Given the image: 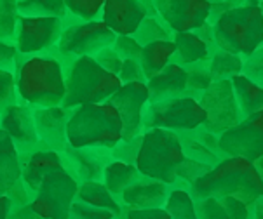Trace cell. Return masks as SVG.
Listing matches in <instances>:
<instances>
[{
	"instance_id": "6da1fadb",
	"label": "cell",
	"mask_w": 263,
	"mask_h": 219,
	"mask_svg": "<svg viewBox=\"0 0 263 219\" xmlns=\"http://www.w3.org/2000/svg\"><path fill=\"white\" fill-rule=\"evenodd\" d=\"M190 195L194 200L234 196L251 207L263 196V177L256 165L244 156H223L211 171L192 183Z\"/></svg>"
},
{
	"instance_id": "7a4b0ae2",
	"label": "cell",
	"mask_w": 263,
	"mask_h": 219,
	"mask_svg": "<svg viewBox=\"0 0 263 219\" xmlns=\"http://www.w3.org/2000/svg\"><path fill=\"white\" fill-rule=\"evenodd\" d=\"M16 91L20 101L32 108L61 106L66 94L61 61L51 54L26 57L16 71Z\"/></svg>"
},
{
	"instance_id": "3957f363",
	"label": "cell",
	"mask_w": 263,
	"mask_h": 219,
	"mask_svg": "<svg viewBox=\"0 0 263 219\" xmlns=\"http://www.w3.org/2000/svg\"><path fill=\"white\" fill-rule=\"evenodd\" d=\"M124 125L110 103L82 105L72 110L66 124V141L72 148H108L122 141Z\"/></svg>"
},
{
	"instance_id": "277c9868",
	"label": "cell",
	"mask_w": 263,
	"mask_h": 219,
	"mask_svg": "<svg viewBox=\"0 0 263 219\" xmlns=\"http://www.w3.org/2000/svg\"><path fill=\"white\" fill-rule=\"evenodd\" d=\"M211 26L216 49L242 59L263 46V14L258 6L229 9Z\"/></svg>"
},
{
	"instance_id": "5b68a950",
	"label": "cell",
	"mask_w": 263,
	"mask_h": 219,
	"mask_svg": "<svg viewBox=\"0 0 263 219\" xmlns=\"http://www.w3.org/2000/svg\"><path fill=\"white\" fill-rule=\"evenodd\" d=\"M65 84L66 94L61 106L66 110L105 103L122 87L117 75L101 68L92 56L77 57L65 70Z\"/></svg>"
},
{
	"instance_id": "8992f818",
	"label": "cell",
	"mask_w": 263,
	"mask_h": 219,
	"mask_svg": "<svg viewBox=\"0 0 263 219\" xmlns=\"http://www.w3.org/2000/svg\"><path fill=\"white\" fill-rule=\"evenodd\" d=\"M183 160L185 153L178 132L167 131V129L143 131L135 162L141 176L171 186L178 180V167L183 164Z\"/></svg>"
},
{
	"instance_id": "52a82bcc",
	"label": "cell",
	"mask_w": 263,
	"mask_h": 219,
	"mask_svg": "<svg viewBox=\"0 0 263 219\" xmlns=\"http://www.w3.org/2000/svg\"><path fill=\"white\" fill-rule=\"evenodd\" d=\"M117 35L106 26L103 21H80L77 25L66 26L56 44L52 52L49 49L44 54H51L61 61L63 68L66 70L77 57L82 56H95L101 49L114 46Z\"/></svg>"
},
{
	"instance_id": "ba28073f",
	"label": "cell",
	"mask_w": 263,
	"mask_h": 219,
	"mask_svg": "<svg viewBox=\"0 0 263 219\" xmlns=\"http://www.w3.org/2000/svg\"><path fill=\"white\" fill-rule=\"evenodd\" d=\"M208 120L206 110L199 99L189 96L171 97L157 103H148L143 113V131L167 129L173 132L195 131Z\"/></svg>"
},
{
	"instance_id": "9c48e42d",
	"label": "cell",
	"mask_w": 263,
	"mask_h": 219,
	"mask_svg": "<svg viewBox=\"0 0 263 219\" xmlns=\"http://www.w3.org/2000/svg\"><path fill=\"white\" fill-rule=\"evenodd\" d=\"M77 180L65 169H60L42 181L30 202V209L40 219H68L72 204L77 198Z\"/></svg>"
},
{
	"instance_id": "30bf717a",
	"label": "cell",
	"mask_w": 263,
	"mask_h": 219,
	"mask_svg": "<svg viewBox=\"0 0 263 219\" xmlns=\"http://www.w3.org/2000/svg\"><path fill=\"white\" fill-rule=\"evenodd\" d=\"M199 103L208 113V120L202 127L216 136L229 131L242 120L230 78L215 80L200 94Z\"/></svg>"
},
{
	"instance_id": "8fae6325",
	"label": "cell",
	"mask_w": 263,
	"mask_h": 219,
	"mask_svg": "<svg viewBox=\"0 0 263 219\" xmlns=\"http://www.w3.org/2000/svg\"><path fill=\"white\" fill-rule=\"evenodd\" d=\"M223 156H244L255 164L263 156V110L244 117L237 125L218 136Z\"/></svg>"
},
{
	"instance_id": "7c38bea8",
	"label": "cell",
	"mask_w": 263,
	"mask_h": 219,
	"mask_svg": "<svg viewBox=\"0 0 263 219\" xmlns=\"http://www.w3.org/2000/svg\"><path fill=\"white\" fill-rule=\"evenodd\" d=\"M63 21L60 17H17L16 49L23 56L44 54L60 42Z\"/></svg>"
},
{
	"instance_id": "4fadbf2b",
	"label": "cell",
	"mask_w": 263,
	"mask_h": 219,
	"mask_svg": "<svg viewBox=\"0 0 263 219\" xmlns=\"http://www.w3.org/2000/svg\"><path fill=\"white\" fill-rule=\"evenodd\" d=\"M106 103H110L122 118V141H131L143 134V113L146 105L150 103L146 82L122 84V87Z\"/></svg>"
},
{
	"instance_id": "5bb4252c",
	"label": "cell",
	"mask_w": 263,
	"mask_h": 219,
	"mask_svg": "<svg viewBox=\"0 0 263 219\" xmlns=\"http://www.w3.org/2000/svg\"><path fill=\"white\" fill-rule=\"evenodd\" d=\"M155 12L173 33L195 31L208 23L211 4L208 0H152Z\"/></svg>"
},
{
	"instance_id": "9a60e30c",
	"label": "cell",
	"mask_w": 263,
	"mask_h": 219,
	"mask_svg": "<svg viewBox=\"0 0 263 219\" xmlns=\"http://www.w3.org/2000/svg\"><path fill=\"white\" fill-rule=\"evenodd\" d=\"M0 129L14 143L20 156L32 155L39 150H49L39 140L33 122V108L25 103H16L0 115Z\"/></svg>"
},
{
	"instance_id": "2e32d148",
	"label": "cell",
	"mask_w": 263,
	"mask_h": 219,
	"mask_svg": "<svg viewBox=\"0 0 263 219\" xmlns=\"http://www.w3.org/2000/svg\"><path fill=\"white\" fill-rule=\"evenodd\" d=\"M65 171L77 180L84 181H101L105 167L112 162V150L108 148H72L66 146L61 151Z\"/></svg>"
},
{
	"instance_id": "e0dca14e",
	"label": "cell",
	"mask_w": 263,
	"mask_h": 219,
	"mask_svg": "<svg viewBox=\"0 0 263 219\" xmlns=\"http://www.w3.org/2000/svg\"><path fill=\"white\" fill-rule=\"evenodd\" d=\"M72 110L63 106H52V108H33V122L39 140L49 150L61 153L66 146V124H68Z\"/></svg>"
},
{
	"instance_id": "ac0fdd59",
	"label": "cell",
	"mask_w": 263,
	"mask_h": 219,
	"mask_svg": "<svg viewBox=\"0 0 263 219\" xmlns=\"http://www.w3.org/2000/svg\"><path fill=\"white\" fill-rule=\"evenodd\" d=\"M148 16L140 0H105L101 21L115 35L133 37L141 21Z\"/></svg>"
},
{
	"instance_id": "d6986e66",
	"label": "cell",
	"mask_w": 263,
	"mask_h": 219,
	"mask_svg": "<svg viewBox=\"0 0 263 219\" xmlns=\"http://www.w3.org/2000/svg\"><path fill=\"white\" fill-rule=\"evenodd\" d=\"M171 186L166 183H160L152 177L140 176L138 180L129 185L119 200L126 205V209H155L164 207Z\"/></svg>"
},
{
	"instance_id": "ffe728a7",
	"label": "cell",
	"mask_w": 263,
	"mask_h": 219,
	"mask_svg": "<svg viewBox=\"0 0 263 219\" xmlns=\"http://www.w3.org/2000/svg\"><path fill=\"white\" fill-rule=\"evenodd\" d=\"M20 162H21V181L30 190V193H33V196L49 174L60 171V169H65L63 160H61V153L52 150H39L32 155H23L20 156Z\"/></svg>"
},
{
	"instance_id": "44dd1931",
	"label": "cell",
	"mask_w": 263,
	"mask_h": 219,
	"mask_svg": "<svg viewBox=\"0 0 263 219\" xmlns=\"http://www.w3.org/2000/svg\"><path fill=\"white\" fill-rule=\"evenodd\" d=\"M186 86H189V73H186L183 66L176 65V63H169L166 68L159 71L155 77L146 80L150 103L185 96Z\"/></svg>"
},
{
	"instance_id": "7402d4cb",
	"label": "cell",
	"mask_w": 263,
	"mask_h": 219,
	"mask_svg": "<svg viewBox=\"0 0 263 219\" xmlns=\"http://www.w3.org/2000/svg\"><path fill=\"white\" fill-rule=\"evenodd\" d=\"M173 42L176 44V52L173 56L171 63L183 66H192L197 63L209 61L213 52L211 47H216L215 44H208L204 38H200L195 31H183V33H175L173 35Z\"/></svg>"
},
{
	"instance_id": "603a6c76",
	"label": "cell",
	"mask_w": 263,
	"mask_h": 219,
	"mask_svg": "<svg viewBox=\"0 0 263 219\" xmlns=\"http://www.w3.org/2000/svg\"><path fill=\"white\" fill-rule=\"evenodd\" d=\"M21 180V162L14 143L0 129V196Z\"/></svg>"
},
{
	"instance_id": "cb8c5ba5",
	"label": "cell",
	"mask_w": 263,
	"mask_h": 219,
	"mask_svg": "<svg viewBox=\"0 0 263 219\" xmlns=\"http://www.w3.org/2000/svg\"><path fill=\"white\" fill-rule=\"evenodd\" d=\"M176 52V44L173 40H157V42L146 44L141 49L140 65L143 70L146 80L162 71L169 63L173 61V56Z\"/></svg>"
},
{
	"instance_id": "d4e9b609",
	"label": "cell",
	"mask_w": 263,
	"mask_h": 219,
	"mask_svg": "<svg viewBox=\"0 0 263 219\" xmlns=\"http://www.w3.org/2000/svg\"><path fill=\"white\" fill-rule=\"evenodd\" d=\"M234 87L235 99H237L239 110L242 113V118L251 113L263 110V87L249 80L246 75L239 73L230 78Z\"/></svg>"
},
{
	"instance_id": "484cf974",
	"label": "cell",
	"mask_w": 263,
	"mask_h": 219,
	"mask_svg": "<svg viewBox=\"0 0 263 219\" xmlns=\"http://www.w3.org/2000/svg\"><path fill=\"white\" fill-rule=\"evenodd\" d=\"M77 200L82 204H87L91 207L105 209V211L114 212L115 216H120L122 205L115 196L110 193L108 188L103 185V181H84L79 183V191H77Z\"/></svg>"
},
{
	"instance_id": "4316f807",
	"label": "cell",
	"mask_w": 263,
	"mask_h": 219,
	"mask_svg": "<svg viewBox=\"0 0 263 219\" xmlns=\"http://www.w3.org/2000/svg\"><path fill=\"white\" fill-rule=\"evenodd\" d=\"M141 174L138 172L135 164H126L120 160H112L103 171V185L108 188V191L115 198H119L122 195V191L126 190L129 185H133Z\"/></svg>"
},
{
	"instance_id": "83f0119b",
	"label": "cell",
	"mask_w": 263,
	"mask_h": 219,
	"mask_svg": "<svg viewBox=\"0 0 263 219\" xmlns=\"http://www.w3.org/2000/svg\"><path fill=\"white\" fill-rule=\"evenodd\" d=\"M164 209L169 212L171 219H199L195 200L190 195V185H186V183L183 186L171 185Z\"/></svg>"
},
{
	"instance_id": "f1b7e54d",
	"label": "cell",
	"mask_w": 263,
	"mask_h": 219,
	"mask_svg": "<svg viewBox=\"0 0 263 219\" xmlns=\"http://www.w3.org/2000/svg\"><path fill=\"white\" fill-rule=\"evenodd\" d=\"M17 14L26 17H60L70 14L65 0H17Z\"/></svg>"
},
{
	"instance_id": "f546056e",
	"label": "cell",
	"mask_w": 263,
	"mask_h": 219,
	"mask_svg": "<svg viewBox=\"0 0 263 219\" xmlns=\"http://www.w3.org/2000/svg\"><path fill=\"white\" fill-rule=\"evenodd\" d=\"M242 65L244 59L240 56L216 49L208 61V70L211 73L213 80H221V78H232L234 75L242 73Z\"/></svg>"
},
{
	"instance_id": "4dcf8cb0",
	"label": "cell",
	"mask_w": 263,
	"mask_h": 219,
	"mask_svg": "<svg viewBox=\"0 0 263 219\" xmlns=\"http://www.w3.org/2000/svg\"><path fill=\"white\" fill-rule=\"evenodd\" d=\"M178 136H180L181 146H183V153L186 158L195 160V162H200V164H206L209 167H215V165L223 158V156L218 155L216 151L208 148L204 143H200L199 137L194 134V131L178 132Z\"/></svg>"
},
{
	"instance_id": "1f68e13d",
	"label": "cell",
	"mask_w": 263,
	"mask_h": 219,
	"mask_svg": "<svg viewBox=\"0 0 263 219\" xmlns=\"http://www.w3.org/2000/svg\"><path fill=\"white\" fill-rule=\"evenodd\" d=\"M173 31L167 28L166 25L160 21L159 16H146L141 25L138 26V30L135 31L133 37L136 38V42L141 47L146 44L157 42V40H173Z\"/></svg>"
},
{
	"instance_id": "d6a6232c",
	"label": "cell",
	"mask_w": 263,
	"mask_h": 219,
	"mask_svg": "<svg viewBox=\"0 0 263 219\" xmlns=\"http://www.w3.org/2000/svg\"><path fill=\"white\" fill-rule=\"evenodd\" d=\"M17 17V0H0V42L14 44Z\"/></svg>"
},
{
	"instance_id": "836d02e7",
	"label": "cell",
	"mask_w": 263,
	"mask_h": 219,
	"mask_svg": "<svg viewBox=\"0 0 263 219\" xmlns=\"http://www.w3.org/2000/svg\"><path fill=\"white\" fill-rule=\"evenodd\" d=\"M185 70H186V73H189V86H186L185 96L199 99L200 94H202L213 82H215L211 77V73H209V70H208V61L186 66Z\"/></svg>"
},
{
	"instance_id": "e575fe53",
	"label": "cell",
	"mask_w": 263,
	"mask_h": 219,
	"mask_svg": "<svg viewBox=\"0 0 263 219\" xmlns=\"http://www.w3.org/2000/svg\"><path fill=\"white\" fill-rule=\"evenodd\" d=\"M105 0H65L68 12L80 21H100Z\"/></svg>"
},
{
	"instance_id": "d590c367",
	"label": "cell",
	"mask_w": 263,
	"mask_h": 219,
	"mask_svg": "<svg viewBox=\"0 0 263 219\" xmlns=\"http://www.w3.org/2000/svg\"><path fill=\"white\" fill-rule=\"evenodd\" d=\"M16 103H21L16 91V75L12 71L0 70V113Z\"/></svg>"
},
{
	"instance_id": "8d00e7d4",
	"label": "cell",
	"mask_w": 263,
	"mask_h": 219,
	"mask_svg": "<svg viewBox=\"0 0 263 219\" xmlns=\"http://www.w3.org/2000/svg\"><path fill=\"white\" fill-rule=\"evenodd\" d=\"M117 217L119 216H115L114 212L105 211V209L91 207V205L82 204L77 198L72 204V209H70L68 214V219H117Z\"/></svg>"
},
{
	"instance_id": "74e56055",
	"label": "cell",
	"mask_w": 263,
	"mask_h": 219,
	"mask_svg": "<svg viewBox=\"0 0 263 219\" xmlns=\"http://www.w3.org/2000/svg\"><path fill=\"white\" fill-rule=\"evenodd\" d=\"M195 209H197L199 219H230L220 200L213 196L195 200Z\"/></svg>"
},
{
	"instance_id": "f35d334b",
	"label": "cell",
	"mask_w": 263,
	"mask_h": 219,
	"mask_svg": "<svg viewBox=\"0 0 263 219\" xmlns=\"http://www.w3.org/2000/svg\"><path fill=\"white\" fill-rule=\"evenodd\" d=\"M28 56H23L17 52L16 44H6L0 42V70L12 71L16 75L17 68L23 65V61Z\"/></svg>"
},
{
	"instance_id": "ab89813d",
	"label": "cell",
	"mask_w": 263,
	"mask_h": 219,
	"mask_svg": "<svg viewBox=\"0 0 263 219\" xmlns=\"http://www.w3.org/2000/svg\"><path fill=\"white\" fill-rule=\"evenodd\" d=\"M112 49L120 56V59H135L140 61L141 57V47L136 42L135 37H126V35H117Z\"/></svg>"
},
{
	"instance_id": "60d3db41",
	"label": "cell",
	"mask_w": 263,
	"mask_h": 219,
	"mask_svg": "<svg viewBox=\"0 0 263 219\" xmlns=\"http://www.w3.org/2000/svg\"><path fill=\"white\" fill-rule=\"evenodd\" d=\"M242 75H246L249 80L263 87V46L244 59Z\"/></svg>"
},
{
	"instance_id": "b9f144b4",
	"label": "cell",
	"mask_w": 263,
	"mask_h": 219,
	"mask_svg": "<svg viewBox=\"0 0 263 219\" xmlns=\"http://www.w3.org/2000/svg\"><path fill=\"white\" fill-rule=\"evenodd\" d=\"M211 171V167L206 164H200V162H195V160H190L185 156L183 164L178 167V180L185 181L186 185H192V183H195L199 180V177H202L204 174Z\"/></svg>"
},
{
	"instance_id": "7bdbcfd3",
	"label": "cell",
	"mask_w": 263,
	"mask_h": 219,
	"mask_svg": "<svg viewBox=\"0 0 263 219\" xmlns=\"http://www.w3.org/2000/svg\"><path fill=\"white\" fill-rule=\"evenodd\" d=\"M140 145H141V134L131 141H120L115 148H112V158L120 160V162H126V164H135Z\"/></svg>"
},
{
	"instance_id": "ee69618b",
	"label": "cell",
	"mask_w": 263,
	"mask_h": 219,
	"mask_svg": "<svg viewBox=\"0 0 263 219\" xmlns=\"http://www.w3.org/2000/svg\"><path fill=\"white\" fill-rule=\"evenodd\" d=\"M92 57H95V61L103 70L110 71V73H114V75H117V77H119V71H120V66H122L124 59H120V56L114 51L112 46L101 49V51L98 52V54L92 56Z\"/></svg>"
},
{
	"instance_id": "f6af8a7d",
	"label": "cell",
	"mask_w": 263,
	"mask_h": 219,
	"mask_svg": "<svg viewBox=\"0 0 263 219\" xmlns=\"http://www.w3.org/2000/svg\"><path fill=\"white\" fill-rule=\"evenodd\" d=\"M119 78L122 84L146 82L140 61H135V59H124L122 61V66H120V71H119Z\"/></svg>"
},
{
	"instance_id": "bcb514c9",
	"label": "cell",
	"mask_w": 263,
	"mask_h": 219,
	"mask_svg": "<svg viewBox=\"0 0 263 219\" xmlns=\"http://www.w3.org/2000/svg\"><path fill=\"white\" fill-rule=\"evenodd\" d=\"M220 202L225 207L230 219H249V207L244 202L234 198V196H225Z\"/></svg>"
},
{
	"instance_id": "7dc6e473",
	"label": "cell",
	"mask_w": 263,
	"mask_h": 219,
	"mask_svg": "<svg viewBox=\"0 0 263 219\" xmlns=\"http://www.w3.org/2000/svg\"><path fill=\"white\" fill-rule=\"evenodd\" d=\"M126 219H171L169 212L164 207L155 209H126Z\"/></svg>"
},
{
	"instance_id": "c3c4849f",
	"label": "cell",
	"mask_w": 263,
	"mask_h": 219,
	"mask_svg": "<svg viewBox=\"0 0 263 219\" xmlns=\"http://www.w3.org/2000/svg\"><path fill=\"white\" fill-rule=\"evenodd\" d=\"M249 219H263V196L249 207Z\"/></svg>"
},
{
	"instance_id": "681fc988",
	"label": "cell",
	"mask_w": 263,
	"mask_h": 219,
	"mask_svg": "<svg viewBox=\"0 0 263 219\" xmlns=\"http://www.w3.org/2000/svg\"><path fill=\"white\" fill-rule=\"evenodd\" d=\"M9 214H11V200L7 195H2L0 196V219H9Z\"/></svg>"
},
{
	"instance_id": "f907efd6",
	"label": "cell",
	"mask_w": 263,
	"mask_h": 219,
	"mask_svg": "<svg viewBox=\"0 0 263 219\" xmlns=\"http://www.w3.org/2000/svg\"><path fill=\"white\" fill-rule=\"evenodd\" d=\"M225 6L229 9H234V7H242L246 4V0H225Z\"/></svg>"
},
{
	"instance_id": "816d5d0a",
	"label": "cell",
	"mask_w": 263,
	"mask_h": 219,
	"mask_svg": "<svg viewBox=\"0 0 263 219\" xmlns=\"http://www.w3.org/2000/svg\"><path fill=\"white\" fill-rule=\"evenodd\" d=\"M255 165H256L258 172H260V174H261V177H263V156H261L260 160H256V162H255Z\"/></svg>"
},
{
	"instance_id": "f5cc1de1",
	"label": "cell",
	"mask_w": 263,
	"mask_h": 219,
	"mask_svg": "<svg viewBox=\"0 0 263 219\" xmlns=\"http://www.w3.org/2000/svg\"><path fill=\"white\" fill-rule=\"evenodd\" d=\"M209 4H211V6H215V4H223L225 0H208Z\"/></svg>"
},
{
	"instance_id": "db71d44e",
	"label": "cell",
	"mask_w": 263,
	"mask_h": 219,
	"mask_svg": "<svg viewBox=\"0 0 263 219\" xmlns=\"http://www.w3.org/2000/svg\"><path fill=\"white\" fill-rule=\"evenodd\" d=\"M260 11H261V14H263V0H260Z\"/></svg>"
},
{
	"instance_id": "11a10c76",
	"label": "cell",
	"mask_w": 263,
	"mask_h": 219,
	"mask_svg": "<svg viewBox=\"0 0 263 219\" xmlns=\"http://www.w3.org/2000/svg\"><path fill=\"white\" fill-rule=\"evenodd\" d=\"M0 115H2V113H0Z\"/></svg>"
}]
</instances>
